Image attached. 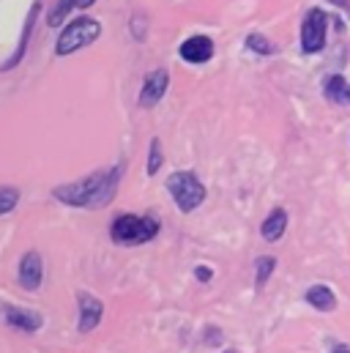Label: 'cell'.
<instances>
[{
	"mask_svg": "<svg viewBox=\"0 0 350 353\" xmlns=\"http://www.w3.org/2000/svg\"><path fill=\"white\" fill-rule=\"evenodd\" d=\"M167 83H170V74H167L165 69H154V72L145 77V83H143L140 104H143V107H154V104H159L162 96H165V90H167Z\"/></svg>",
	"mask_w": 350,
	"mask_h": 353,
	"instance_id": "cell-6",
	"label": "cell"
},
{
	"mask_svg": "<svg viewBox=\"0 0 350 353\" xmlns=\"http://www.w3.org/2000/svg\"><path fill=\"white\" fill-rule=\"evenodd\" d=\"M247 47L255 50V52H260V55H271V52H274V44H271L265 36H260V33H252V36L247 39Z\"/></svg>",
	"mask_w": 350,
	"mask_h": 353,
	"instance_id": "cell-17",
	"label": "cell"
},
{
	"mask_svg": "<svg viewBox=\"0 0 350 353\" xmlns=\"http://www.w3.org/2000/svg\"><path fill=\"white\" fill-rule=\"evenodd\" d=\"M326 47V14L320 8H309L301 22V50L320 52Z\"/></svg>",
	"mask_w": 350,
	"mask_h": 353,
	"instance_id": "cell-5",
	"label": "cell"
},
{
	"mask_svg": "<svg viewBox=\"0 0 350 353\" xmlns=\"http://www.w3.org/2000/svg\"><path fill=\"white\" fill-rule=\"evenodd\" d=\"M334 353H350V348H348V345H337V348H334Z\"/></svg>",
	"mask_w": 350,
	"mask_h": 353,
	"instance_id": "cell-22",
	"label": "cell"
},
{
	"mask_svg": "<svg viewBox=\"0 0 350 353\" xmlns=\"http://www.w3.org/2000/svg\"><path fill=\"white\" fill-rule=\"evenodd\" d=\"M162 162H165V157H162V143L154 140V143H151V154H148V173L154 176V173L162 168Z\"/></svg>",
	"mask_w": 350,
	"mask_h": 353,
	"instance_id": "cell-18",
	"label": "cell"
},
{
	"mask_svg": "<svg viewBox=\"0 0 350 353\" xmlns=\"http://www.w3.org/2000/svg\"><path fill=\"white\" fill-rule=\"evenodd\" d=\"M101 312H104V307H101L99 299H93L88 293H80V332L96 329L99 321H101Z\"/></svg>",
	"mask_w": 350,
	"mask_h": 353,
	"instance_id": "cell-9",
	"label": "cell"
},
{
	"mask_svg": "<svg viewBox=\"0 0 350 353\" xmlns=\"http://www.w3.org/2000/svg\"><path fill=\"white\" fill-rule=\"evenodd\" d=\"M90 3H96V0H77V6H80V8H88Z\"/></svg>",
	"mask_w": 350,
	"mask_h": 353,
	"instance_id": "cell-21",
	"label": "cell"
},
{
	"mask_svg": "<svg viewBox=\"0 0 350 353\" xmlns=\"http://www.w3.org/2000/svg\"><path fill=\"white\" fill-rule=\"evenodd\" d=\"M74 6H77V0H58V6H55L52 14H50V25H52V28L61 25V22L66 19V14H69Z\"/></svg>",
	"mask_w": 350,
	"mask_h": 353,
	"instance_id": "cell-15",
	"label": "cell"
},
{
	"mask_svg": "<svg viewBox=\"0 0 350 353\" xmlns=\"http://www.w3.org/2000/svg\"><path fill=\"white\" fill-rule=\"evenodd\" d=\"M41 274H44L41 258L36 252H28L22 258V263H19V282H22V288L25 290H36L41 285Z\"/></svg>",
	"mask_w": 350,
	"mask_h": 353,
	"instance_id": "cell-8",
	"label": "cell"
},
{
	"mask_svg": "<svg viewBox=\"0 0 350 353\" xmlns=\"http://www.w3.org/2000/svg\"><path fill=\"white\" fill-rule=\"evenodd\" d=\"M323 96L331 104H350V83L342 74H329L323 80Z\"/></svg>",
	"mask_w": 350,
	"mask_h": 353,
	"instance_id": "cell-12",
	"label": "cell"
},
{
	"mask_svg": "<svg viewBox=\"0 0 350 353\" xmlns=\"http://www.w3.org/2000/svg\"><path fill=\"white\" fill-rule=\"evenodd\" d=\"M274 265H276V261H274L271 255H265V258H260V261H258V265H255V282H258V288H262V285L271 279Z\"/></svg>",
	"mask_w": 350,
	"mask_h": 353,
	"instance_id": "cell-14",
	"label": "cell"
},
{
	"mask_svg": "<svg viewBox=\"0 0 350 353\" xmlns=\"http://www.w3.org/2000/svg\"><path fill=\"white\" fill-rule=\"evenodd\" d=\"M227 353H236V351H227Z\"/></svg>",
	"mask_w": 350,
	"mask_h": 353,
	"instance_id": "cell-23",
	"label": "cell"
},
{
	"mask_svg": "<svg viewBox=\"0 0 350 353\" xmlns=\"http://www.w3.org/2000/svg\"><path fill=\"white\" fill-rule=\"evenodd\" d=\"M287 230V211L285 208H274L260 225V236L265 241H279Z\"/></svg>",
	"mask_w": 350,
	"mask_h": 353,
	"instance_id": "cell-11",
	"label": "cell"
},
{
	"mask_svg": "<svg viewBox=\"0 0 350 353\" xmlns=\"http://www.w3.org/2000/svg\"><path fill=\"white\" fill-rule=\"evenodd\" d=\"M3 318L8 326H17L22 332H36L41 326V315L30 312V310H19V307H6L3 310Z\"/></svg>",
	"mask_w": 350,
	"mask_h": 353,
	"instance_id": "cell-10",
	"label": "cell"
},
{
	"mask_svg": "<svg viewBox=\"0 0 350 353\" xmlns=\"http://www.w3.org/2000/svg\"><path fill=\"white\" fill-rule=\"evenodd\" d=\"M331 3H337V6H342V8H348L350 11V0H331Z\"/></svg>",
	"mask_w": 350,
	"mask_h": 353,
	"instance_id": "cell-20",
	"label": "cell"
},
{
	"mask_svg": "<svg viewBox=\"0 0 350 353\" xmlns=\"http://www.w3.org/2000/svg\"><path fill=\"white\" fill-rule=\"evenodd\" d=\"M181 58L186 63H208L214 58V41L208 36H192L181 44Z\"/></svg>",
	"mask_w": 350,
	"mask_h": 353,
	"instance_id": "cell-7",
	"label": "cell"
},
{
	"mask_svg": "<svg viewBox=\"0 0 350 353\" xmlns=\"http://www.w3.org/2000/svg\"><path fill=\"white\" fill-rule=\"evenodd\" d=\"M194 274L200 276V282H208V279H211V268H205V265H200V268H194Z\"/></svg>",
	"mask_w": 350,
	"mask_h": 353,
	"instance_id": "cell-19",
	"label": "cell"
},
{
	"mask_svg": "<svg viewBox=\"0 0 350 353\" xmlns=\"http://www.w3.org/2000/svg\"><path fill=\"white\" fill-rule=\"evenodd\" d=\"M99 33H101V25H99L96 19L80 17V19H74V22L61 33L55 52H58V55H72V52L83 50L88 44H93V41L99 39Z\"/></svg>",
	"mask_w": 350,
	"mask_h": 353,
	"instance_id": "cell-4",
	"label": "cell"
},
{
	"mask_svg": "<svg viewBox=\"0 0 350 353\" xmlns=\"http://www.w3.org/2000/svg\"><path fill=\"white\" fill-rule=\"evenodd\" d=\"M307 304H312V307L320 310V312H331V310L337 307V296H334V290L326 288V285H312V288L307 290Z\"/></svg>",
	"mask_w": 350,
	"mask_h": 353,
	"instance_id": "cell-13",
	"label": "cell"
},
{
	"mask_svg": "<svg viewBox=\"0 0 350 353\" xmlns=\"http://www.w3.org/2000/svg\"><path fill=\"white\" fill-rule=\"evenodd\" d=\"M159 233V219L156 216H134V214H123L112 222V241L123 244V247H137L151 241Z\"/></svg>",
	"mask_w": 350,
	"mask_h": 353,
	"instance_id": "cell-2",
	"label": "cell"
},
{
	"mask_svg": "<svg viewBox=\"0 0 350 353\" xmlns=\"http://www.w3.org/2000/svg\"><path fill=\"white\" fill-rule=\"evenodd\" d=\"M19 200V192L17 189H8V186H0V216L8 214Z\"/></svg>",
	"mask_w": 350,
	"mask_h": 353,
	"instance_id": "cell-16",
	"label": "cell"
},
{
	"mask_svg": "<svg viewBox=\"0 0 350 353\" xmlns=\"http://www.w3.org/2000/svg\"><path fill=\"white\" fill-rule=\"evenodd\" d=\"M167 189L173 194L175 205L183 214L194 211L205 200V186H203V181L194 176V173H173V176L167 178Z\"/></svg>",
	"mask_w": 350,
	"mask_h": 353,
	"instance_id": "cell-3",
	"label": "cell"
},
{
	"mask_svg": "<svg viewBox=\"0 0 350 353\" xmlns=\"http://www.w3.org/2000/svg\"><path fill=\"white\" fill-rule=\"evenodd\" d=\"M118 178L121 170L112 168V170H101V173H93V176L83 178L77 183H66V186H58L55 189V197L69 203V205H104L107 200H112L115 194V186H118Z\"/></svg>",
	"mask_w": 350,
	"mask_h": 353,
	"instance_id": "cell-1",
	"label": "cell"
}]
</instances>
